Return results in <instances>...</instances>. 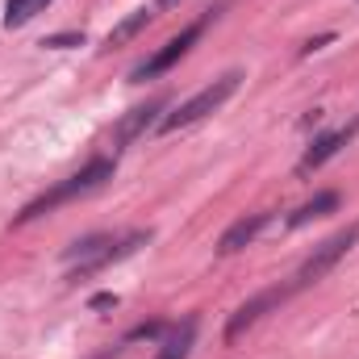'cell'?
Listing matches in <instances>:
<instances>
[{"label": "cell", "instance_id": "1", "mask_svg": "<svg viewBox=\"0 0 359 359\" xmlns=\"http://www.w3.org/2000/svg\"><path fill=\"white\" fill-rule=\"evenodd\" d=\"M147 243H151V230H130V234H117V238L113 234H88V238H80V243H72L63 251V264L72 268V280H80V276L104 271L109 264L134 255Z\"/></svg>", "mask_w": 359, "mask_h": 359}, {"label": "cell", "instance_id": "2", "mask_svg": "<svg viewBox=\"0 0 359 359\" xmlns=\"http://www.w3.org/2000/svg\"><path fill=\"white\" fill-rule=\"evenodd\" d=\"M113 172H117V159L96 155V159H88L76 176L59 180L55 188H46L42 196H34V201L13 217V226H25V222H34V217H42V213H55L59 205H67V201H76V196H88V192H96L104 180H113Z\"/></svg>", "mask_w": 359, "mask_h": 359}, {"label": "cell", "instance_id": "3", "mask_svg": "<svg viewBox=\"0 0 359 359\" xmlns=\"http://www.w3.org/2000/svg\"><path fill=\"white\" fill-rule=\"evenodd\" d=\"M238 84H243V72H226V76H217L213 84H205L196 96H188L184 104H176V113H168V117L159 121V130H163V134H176V130H188V126L205 121L209 113H217V109L238 92Z\"/></svg>", "mask_w": 359, "mask_h": 359}, {"label": "cell", "instance_id": "4", "mask_svg": "<svg viewBox=\"0 0 359 359\" xmlns=\"http://www.w3.org/2000/svg\"><path fill=\"white\" fill-rule=\"evenodd\" d=\"M355 243H359V222H355V226H347V230H339V234H330L326 243H318V247H313V255H309V259L297 268V276L288 280V284H292V292H301V288H309V284L326 280L330 271L347 259V251H351Z\"/></svg>", "mask_w": 359, "mask_h": 359}, {"label": "cell", "instance_id": "5", "mask_svg": "<svg viewBox=\"0 0 359 359\" xmlns=\"http://www.w3.org/2000/svg\"><path fill=\"white\" fill-rule=\"evenodd\" d=\"M209 21H213V13H205L201 21L184 25V29H180L176 38H168V42H163V46H159V50H155L151 59H142V63H138V67L130 72V84H142V80H155V76L172 72V67H176L180 59H184V55H188V50L196 46V38L205 34V25H209Z\"/></svg>", "mask_w": 359, "mask_h": 359}, {"label": "cell", "instance_id": "6", "mask_svg": "<svg viewBox=\"0 0 359 359\" xmlns=\"http://www.w3.org/2000/svg\"><path fill=\"white\" fill-rule=\"evenodd\" d=\"M292 297V284H276V288H264V292H255L247 305H238L234 313H230V322H226V343H238L264 313H271V309H280L284 301Z\"/></svg>", "mask_w": 359, "mask_h": 359}, {"label": "cell", "instance_id": "7", "mask_svg": "<svg viewBox=\"0 0 359 359\" xmlns=\"http://www.w3.org/2000/svg\"><path fill=\"white\" fill-rule=\"evenodd\" d=\"M271 226V213L264 209V213H247V217H238L222 238H217V255H234V251H243V247H251L264 230Z\"/></svg>", "mask_w": 359, "mask_h": 359}, {"label": "cell", "instance_id": "8", "mask_svg": "<svg viewBox=\"0 0 359 359\" xmlns=\"http://www.w3.org/2000/svg\"><path fill=\"white\" fill-rule=\"evenodd\" d=\"M351 134H355V126H347V130H334V134H322V138H313L309 142V151L301 155V163H297V176H309V172H318L326 159H334L347 142H351Z\"/></svg>", "mask_w": 359, "mask_h": 359}, {"label": "cell", "instance_id": "9", "mask_svg": "<svg viewBox=\"0 0 359 359\" xmlns=\"http://www.w3.org/2000/svg\"><path fill=\"white\" fill-rule=\"evenodd\" d=\"M163 104H168V100L159 96V100H151V104H138V109H130V113L121 117V126L113 130V151H121L126 142H134L138 134H147V126L155 121V113H163Z\"/></svg>", "mask_w": 359, "mask_h": 359}, {"label": "cell", "instance_id": "10", "mask_svg": "<svg viewBox=\"0 0 359 359\" xmlns=\"http://www.w3.org/2000/svg\"><path fill=\"white\" fill-rule=\"evenodd\" d=\"M192 343H196V318H184V322H176V326L163 334V343H159L155 359H188Z\"/></svg>", "mask_w": 359, "mask_h": 359}, {"label": "cell", "instance_id": "11", "mask_svg": "<svg viewBox=\"0 0 359 359\" xmlns=\"http://www.w3.org/2000/svg\"><path fill=\"white\" fill-rule=\"evenodd\" d=\"M339 205H343V196H339L334 188H326V192H318L313 201H305L301 209H292V213H288V230H297V226H309L313 217H326V213H339Z\"/></svg>", "mask_w": 359, "mask_h": 359}, {"label": "cell", "instance_id": "12", "mask_svg": "<svg viewBox=\"0 0 359 359\" xmlns=\"http://www.w3.org/2000/svg\"><path fill=\"white\" fill-rule=\"evenodd\" d=\"M151 21H155V13H151V8H138V13H130L121 25H113V29H109L104 46H121V42H130V38H134V34H142Z\"/></svg>", "mask_w": 359, "mask_h": 359}, {"label": "cell", "instance_id": "13", "mask_svg": "<svg viewBox=\"0 0 359 359\" xmlns=\"http://www.w3.org/2000/svg\"><path fill=\"white\" fill-rule=\"evenodd\" d=\"M46 8H50V0H4V29H17Z\"/></svg>", "mask_w": 359, "mask_h": 359}, {"label": "cell", "instance_id": "14", "mask_svg": "<svg viewBox=\"0 0 359 359\" xmlns=\"http://www.w3.org/2000/svg\"><path fill=\"white\" fill-rule=\"evenodd\" d=\"M42 46H50V50H67V46H84V34H55V38H46Z\"/></svg>", "mask_w": 359, "mask_h": 359}, {"label": "cell", "instance_id": "15", "mask_svg": "<svg viewBox=\"0 0 359 359\" xmlns=\"http://www.w3.org/2000/svg\"><path fill=\"white\" fill-rule=\"evenodd\" d=\"M117 305V297L113 292H100V297H92V309H113Z\"/></svg>", "mask_w": 359, "mask_h": 359}, {"label": "cell", "instance_id": "16", "mask_svg": "<svg viewBox=\"0 0 359 359\" xmlns=\"http://www.w3.org/2000/svg\"><path fill=\"white\" fill-rule=\"evenodd\" d=\"M172 4H176V0H159V8H172Z\"/></svg>", "mask_w": 359, "mask_h": 359}]
</instances>
